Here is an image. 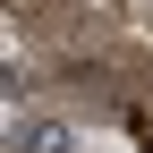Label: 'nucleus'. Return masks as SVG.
<instances>
[{"label":"nucleus","mask_w":153,"mask_h":153,"mask_svg":"<svg viewBox=\"0 0 153 153\" xmlns=\"http://www.w3.org/2000/svg\"><path fill=\"white\" fill-rule=\"evenodd\" d=\"M9 153H85V145H76V128L51 119V111H17L9 119Z\"/></svg>","instance_id":"nucleus-1"},{"label":"nucleus","mask_w":153,"mask_h":153,"mask_svg":"<svg viewBox=\"0 0 153 153\" xmlns=\"http://www.w3.org/2000/svg\"><path fill=\"white\" fill-rule=\"evenodd\" d=\"M94 9H128V0H94Z\"/></svg>","instance_id":"nucleus-2"}]
</instances>
